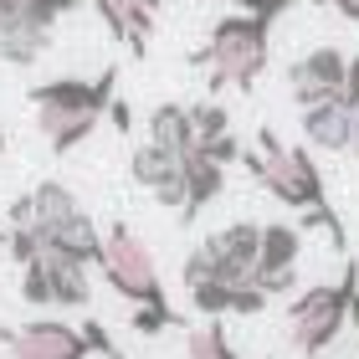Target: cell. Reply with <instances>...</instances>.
<instances>
[{
  "label": "cell",
  "instance_id": "cell-8",
  "mask_svg": "<svg viewBox=\"0 0 359 359\" xmlns=\"http://www.w3.org/2000/svg\"><path fill=\"white\" fill-rule=\"evenodd\" d=\"M205 252H210V262H216V272L226 283H247L257 272V252H262V226L257 221H231V226H221V231L205 236Z\"/></svg>",
  "mask_w": 359,
  "mask_h": 359
},
{
  "label": "cell",
  "instance_id": "cell-30",
  "mask_svg": "<svg viewBox=\"0 0 359 359\" xmlns=\"http://www.w3.org/2000/svg\"><path fill=\"white\" fill-rule=\"evenodd\" d=\"M349 154L359 159V103H354V123H349Z\"/></svg>",
  "mask_w": 359,
  "mask_h": 359
},
{
  "label": "cell",
  "instance_id": "cell-23",
  "mask_svg": "<svg viewBox=\"0 0 359 359\" xmlns=\"http://www.w3.org/2000/svg\"><path fill=\"white\" fill-rule=\"evenodd\" d=\"M72 6H77V0H26V15L41 21V26H57V15H67Z\"/></svg>",
  "mask_w": 359,
  "mask_h": 359
},
{
  "label": "cell",
  "instance_id": "cell-20",
  "mask_svg": "<svg viewBox=\"0 0 359 359\" xmlns=\"http://www.w3.org/2000/svg\"><path fill=\"white\" fill-rule=\"evenodd\" d=\"M190 118H195V134H201V139H216V134L231 128V113H226L221 103H195Z\"/></svg>",
  "mask_w": 359,
  "mask_h": 359
},
{
  "label": "cell",
  "instance_id": "cell-1",
  "mask_svg": "<svg viewBox=\"0 0 359 359\" xmlns=\"http://www.w3.org/2000/svg\"><path fill=\"white\" fill-rule=\"evenodd\" d=\"M267 52H272V21L252 15V11H236L210 26V41H205V52H195V62L210 67V88L252 93L257 77L267 72Z\"/></svg>",
  "mask_w": 359,
  "mask_h": 359
},
{
  "label": "cell",
  "instance_id": "cell-7",
  "mask_svg": "<svg viewBox=\"0 0 359 359\" xmlns=\"http://www.w3.org/2000/svg\"><path fill=\"white\" fill-rule=\"evenodd\" d=\"M128 175L139 180L144 190H154L159 205H175L185 210V154L165 149V144H144V149H134V159H128Z\"/></svg>",
  "mask_w": 359,
  "mask_h": 359
},
{
  "label": "cell",
  "instance_id": "cell-12",
  "mask_svg": "<svg viewBox=\"0 0 359 359\" xmlns=\"http://www.w3.org/2000/svg\"><path fill=\"white\" fill-rule=\"evenodd\" d=\"M221 190H226V165H221V159H210L205 149H190L185 154V210H180V216L195 221Z\"/></svg>",
  "mask_w": 359,
  "mask_h": 359
},
{
  "label": "cell",
  "instance_id": "cell-14",
  "mask_svg": "<svg viewBox=\"0 0 359 359\" xmlns=\"http://www.w3.org/2000/svg\"><path fill=\"white\" fill-rule=\"evenodd\" d=\"M77 210H83V205L72 201V190H67V185H57V180H46V185H36L21 205L11 210V216H15V221H31V226H41V231H52V226H62L67 216H77Z\"/></svg>",
  "mask_w": 359,
  "mask_h": 359
},
{
  "label": "cell",
  "instance_id": "cell-2",
  "mask_svg": "<svg viewBox=\"0 0 359 359\" xmlns=\"http://www.w3.org/2000/svg\"><path fill=\"white\" fill-rule=\"evenodd\" d=\"M257 149L262 154H241V165L262 180L283 205H292V210H323L329 205L323 201V175H318L308 149H287L272 128H257Z\"/></svg>",
  "mask_w": 359,
  "mask_h": 359
},
{
  "label": "cell",
  "instance_id": "cell-6",
  "mask_svg": "<svg viewBox=\"0 0 359 359\" xmlns=\"http://www.w3.org/2000/svg\"><path fill=\"white\" fill-rule=\"evenodd\" d=\"M0 339L11 344V359H88V334L72 329L62 318H36L21 329H0Z\"/></svg>",
  "mask_w": 359,
  "mask_h": 359
},
{
  "label": "cell",
  "instance_id": "cell-11",
  "mask_svg": "<svg viewBox=\"0 0 359 359\" xmlns=\"http://www.w3.org/2000/svg\"><path fill=\"white\" fill-rule=\"evenodd\" d=\"M31 103L36 108H103L113 103V72H103L97 83H83V77H57V83L31 88Z\"/></svg>",
  "mask_w": 359,
  "mask_h": 359
},
{
  "label": "cell",
  "instance_id": "cell-22",
  "mask_svg": "<svg viewBox=\"0 0 359 359\" xmlns=\"http://www.w3.org/2000/svg\"><path fill=\"white\" fill-rule=\"evenodd\" d=\"M195 149H205L210 159H221V165H231V159H241V144H236V134L226 128V134H216V139H201Z\"/></svg>",
  "mask_w": 359,
  "mask_h": 359
},
{
  "label": "cell",
  "instance_id": "cell-18",
  "mask_svg": "<svg viewBox=\"0 0 359 359\" xmlns=\"http://www.w3.org/2000/svg\"><path fill=\"white\" fill-rule=\"evenodd\" d=\"M185 359H241V354L231 349V339H226L221 323H205V329L185 334Z\"/></svg>",
  "mask_w": 359,
  "mask_h": 359
},
{
  "label": "cell",
  "instance_id": "cell-21",
  "mask_svg": "<svg viewBox=\"0 0 359 359\" xmlns=\"http://www.w3.org/2000/svg\"><path fill=\"white\" fill-rule=\"evenodd\" d=\"M21 298L36 303V308H52V277H46V267L26 262V283H21Z\"/></svg>",
  "mask_w": 359,
  "mask_h": 359
},
{
  "label": "cell",
  "instance_id": "cell-17",
  "mask_svg": "<svg viewBox=\"0 0 359 359\" xmlns=\"http://www.w3.org/2000/svg\"><path fill=\"white\" fill-rule=\"evenodd\" d=\"M46 41H52V26H41V21H31V15H26L11 36H0V57L15 62V67H31V62L46 52Z\"/></svg>",
  "mask_w": 359,
  "mask_h": 359
},
{
  "label": "cell",
  "instance_id": "cell-24",
  "mask_svg": "<svg viewBox=\"0 0 359 359\" xmlns=\"http://www.w3.org/2000/svg\"><path fill=\"white\" fill-rule=\"evenodd\" d=\"M241 11H252V15H267V21H277L283 11H292L298 0H236Z\"/></svg>",
  "mask_w": 359,
  "mask_h": 359
},
{
  "label": "cell",
  "instance_id": "cell-16",
  "mask_svg": "<svg viewBox=\"0 0 359 359\" xmlns=\"http://www.w3.org/2000/svg\"><path fill=\"white\" fill-rule=\"evenodd\" d=\"M298 252H303V231H298V226H283V221L262 226V252H257V272L252 277L298 267Z\"/></svg>",
  "mask_w": 359,
  "mask_h": 359
},
{
  "label": "cell",
  "instance_id": "cell-31",
  "mask_svg": "<svg viewBox=\"0 0 359 359\" xmlns=\"http://www.w3.org/2000/svg\"><path fill=\"white\" fill-rule=\"evenodd\" d=\"M349 323L359 329V283H354V292H349Z\"/></svg>",
  "mask_w": 359,
  "mask_h": 359
},
{
  "label": "cell",
  "instance_id": "cell-15",
  "mask_svg": "<svg viewBox=\"0 0 359 359\" xmlns=\"http://www.w3.org/2000/svg\"><path fill=\"white\" fill-rule=\"evenodd\" d=\"M149 139L165 144V149H175V154H190L195 144H201L190 108H180V103H159V108L149 113Z\"/></svg>",
  "mask_w": 359,
  "mask_h": 359
},
{
  "label": "cell",
  "instance_id": "cell-19",
  "mask_svg": "<svg viewBox=\"0 0 359 359\" xmlns=\"http://www.w3.org/2000/svg\"><path fill=\"white\" fill-rule=\"evenodd\" d=\"M231 287H236V283H226V277H205V283H190V303H195V313H205V318L231 313Z\"/></svg>",
  "mask_w": 359,
  "mask_h": 359
},
{
  "label": "cell",
  "instance_id": "cell-10",
  "mask_svg": "<svg viewBox=\"0 0 359 359\" xmlns=\"http://www.w3.org/2000/svg\"><path fill=\"white\" fill-rule=\"evenodd\" d=\"M349 123H354V103L349 97H329V103L303 108V139L313 144V149L349 154Z\"/></svg>",
  "mask_w": 359,
  "mask_h": 359
},
{
  "label": "cell",
  "instance_id": "cell-3",
  "mask_svg": "<svg viewBox=\"0 0 359 359\" xmlns=\"http://www.w3.org/2000/svg\"><path fill=\"white\" fill-rule=\"evenodd\" d=\"M354 283H359V277H354V267H349L339 287L318 283V287H308V292L292 298V308H287V339H292V349H298V354L313 359V354H323L339 334H344Z\"/></svg>",
  "mask_w": 359,
  "mask_h": 359
},
{
  "label": "cell",
  "instance_id": "cell-9",
  "mask_svg": "<svg viewBox=\"0 0 359 359\" xmlns=\"http://www.w3.org/2000/svg\"><path fill=\"white\" fill-rule=\"evenodd\" d=\"M97 15L108 21V31L118 36L123 46H134V57L149 52V31H154V15H159V0H93Z\"/></svg>",
  "mask_w": 359,
  "mask_h": 359
},
{
  "label": "cell",
  "instance_id": "cell-27",
  "mask_svg": "<svg viewBox=\"0 0 359 359\" xmlns=\"http://www.w3.org/2000/svg\"><path fill=\"white\" fill-rule=\"evenodd\" d=\"M108 113H113V128H118V134L134 128V108H128V103H108Z\"/></svg>",
  "mask_w": 359,
  "mask_h": 359
},
{
  "label": "cell",
  "instance_id": "cell-13",
  "mask_svg": "<svg viewBox=\"0 0 359 359\" xmlns=\"http://www.w3.org/2000/svg\"><path fill=\"white\" fill-rule=\"evenodd\" d=\"M97 118H103V108H36V128L52 139L57 154L77 149V144L97 128Z\"/></svg>",
  "mask_w": 359,
  "mask_h": 359
},
{
  "label": "cell",
  "instance_id": "cell-29",
  "mask_svg": "<svg viewBox=\"0 0 359 359\" xmlns=\"http://www.w3.org/2000/svg\"><path fill=\"white\" fill-rule=\"evenodd\" d=\"M318 6H334L339 15H349V21H359V0H318Z\"/></svg>",
  "mask_w": 359,
  "mask_h": 359
},
{
  "label": "cell",
  "instance_id": "cell-5",
  "mask_svg": "<svg viewBox=\"0 0 359 359\" xmlns=\"http://www.w3.org/2000/svg\"><path fill=\"white\" fill-rule=\"evenodd\" d=\"M344 77H349V57L339 46H313L287 67V93L298 97V108H313L329 97H344Z\"/></svg>",
  "mask_w": 359,
  "mask_h": 359
},
{
  "label": "cell",
  "instance_id": "cell-28",
  "mask_svg": "<svg viewBox=\"0 0 359 359\" xmlns=\"http://www.w3.org/2000/svg\"><path fill=\"white\" fill-rule=\"evenodd\" d=\"M344 97L359 103V57H349V77H344Z\"/></svg>",
  "mask_w": 359,
  "mask_h": 359
},
{
  "label": "cell",
  "instance_id": "cell-26",
  "mask_svg": "<svg viewBox=\"0 0 359 359\" xmlns=\"http://www.w3.org/2000/svg\"><path fill=\"white\" fill-rule=\"evenodd\" d=\"M83 334H88V344H93L97 354H103V359H123L118 349H113V339L103 334V323H88V329H83Z\"/></svg>",
  "mask_w": 359,
  "mask_h": 359
},
{
  "label": "cell",
  "instance_id": "cell-25",
  "mask_svg": "<svg viewBox=\"0 0 359 359\" xmlns=\"http://www.w3.org/2000/svg\"><path fill=\"white\" fill-rule=\"evenodd\" d=\"M26 21V0H0V36H11Z\"/></svg>",
  "mask_w": 359,
  "mask_h": 359
},
{
  "label": "cell",
  "instance_id": "cell-4",
  "mask_svg": "<svg viewBox=\"0 0 359 359\" xmlns=\"http://www.w3.org/2000/svg\"><path fill=\"white\" fill-rule=\"evenodd\" d=\"M97 267H103L108 287L123 292L128 303H165V283H159V267H154L149 247H144L123 221L103 236V262Z\"/></svg>",
  "mask_w": 359,
  "mask_h": 359
}]
</instances>
